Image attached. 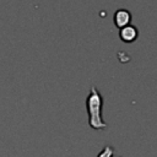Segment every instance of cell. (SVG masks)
I'll return each instance as SVG.
<instances>
[{
    "mask_svg": "<svg viewBox=\"0 0 157 157\" xmlns=\"http://www.w3.org/2000/svg\"><path fill=\"white\" fill-rule=\"evenodd\" d=\"M86 107L88 113V123L90 126L94 130H104L107 129V123L102 118V107H103V98L96 86H92L90 93L86 99Z\"/></svg>",
    "mask_w": 157,
    "mask_h": 157,
    "instance_id": "obj_1",
    "label": "cell"
},
{
    "mask_svg": "<svg viewBox=\"0 0 157 157\" xmlns=\"http://www.w3.org/2000/svg\"><path fill=\"white\" fill-rule=\"evenodd\" d=\"M137 34H139V31H137V28H136L135 26H132V25H126V26L121 27L120 31H119V37H120V39H123L124 42H128V43L134 42V40L136 39Z\"/></svg>",
    "mask_w": 157,
    "mask_h": 157,
    "instance_id": "obj_2",
    "label": "cell"
},
{
    "mask_svg": "<svg viewBox=\"0 0 157 157\" xmlns=\"http://www.w3.org/2000/svg\"><path fill=\"white\" fill-rule=\"evenodd\" d=\"M130 20H131V13L126 9H119L114 13V23H115V26H118L120 28L129 25Z\"/></svg>",
    "mask_w": 157,
    "mask_h": 157,
    "instance_id": "obj_3",
    "label": "cell"
},
{
    "mask_svg": "<svg viewBox=\"0 0 157 157\" xmlns=\"http://www.w3.org/2000/svg\"><path fill=\"white\" fill-rule=\"evenodd\" d=\"M97 157H114V150L112 146H105L99 153Z\"/></svg>",
    "mask_w": 157,
    "mask_h": 157,
    "instance_id": "obj_4",
    "label": "cell"
}]
</instances>
